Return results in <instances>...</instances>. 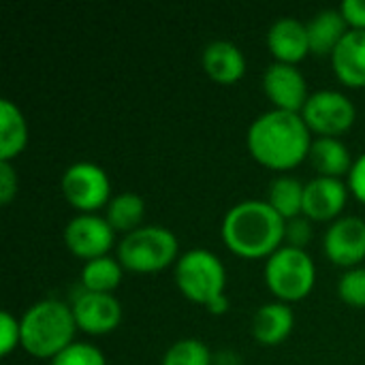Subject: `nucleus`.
<instances>
[{
    "mask_svg": "<svg viewBox=\"0 0 365 365\" xmlns=\"http://www.w3.org/2000/svg\"><path fill=\"white\" fill-rule=\"evenodd\" d=\"M115 231L107 222L105 216L96 214H79L64 227V244L83 263L107 257L113 248Z\"/></svg>",
    "mask_w": 365,
    "mask_h": 365,
    "instance_id": "obj_9",
    "label": "nucleus"
},
{
    "mask_svg": "<svg viewBox=\"0 0 365 365\" xmlns=\"http://www.w3.org/2000/svg\"><path fill=\"white\" fill-rule=\"evenodd\" d=\"M105 218L115 233H133L143 227L145 201L137 192H120L105 207Z\"/></svg>",
    "mask_w": 365,
    "mask_h": 365,
    "instance_id": "obj_21",
    "label": "nucleus"
},
{
    "mask_svg": "<svg viewBox=\"0 0 365 365\" xmlns=\"http://www.w3.org/2000/svg\"><path fill=\"white\" fill-rule=\"evenodd\" d=\"M299 115L310 133L319 137H340L355 124L357 109L346 94L338 90H319L310 94Z\"/></svg>",
    "mask_w": 365,
    "mask_h": 365,
    "instance_id": "obj_8",
    "label": "nucleus"
},
{
    "mask_svg": "<svg viewBox=\"0 0 365 365\" xmlns=\"http://www.w3.org/2000/svg\"><path fill=\"white\" fill-rule=\"evenodd\" d=\"M331 68L340 83L365 88V30H349L331 53Z\"/></svg>",
    "mask_w": 365,
    "mask_h": 365,
    "instance_id": "obj_17",
    "label": "nucleus"
},
{
    "mask_svg": "<svg viewBox=\"0 0 365 365\" xmlns=\"http://www.w3.org/2000/svg\"><path fill=\"white\" fill-rule=\"evenodd\" d=\"M263 92L274 109L302 113L308 103V81L295 64L272 62L263 73Z\"/></svg>",
    "mask_w": 365,
    "mask_h": 365,
    "instance_id": "obj_12",
    "label": "nucleus"
},
{
    "mask_svg": "<svg viewBox=\"0 0 365 365\" xmlns=\"http://www.w3.org/2000/svg\"><path fill=\"white\" fill-rule=\"evenodd\" d=\"M21 349L36 359H53L75 340L77 323L71 304L49 297L32 304L19 319Z\"/></svg>",
    "mask_w": 365,
    "mask_h": 365,
    "instance_id": "obj_3",
    "label": "nucleus"
},
{
    "mask_svg": "<svg viewBox=\"0 0 365 365\" xmlns=\"http://www.w3.org/2000/svg\"><path fill=\"white\" fill-rule=\"evenodd\" d=\"M308 160L314 167L317 175L336 178V180H342L344 175L349 178L353 163H355L351 158L346 143L340 141L338 137H317L312 141Z\"/></svg>",
    "mask_w": 365,
    "mask_h": 365,
    "instance_id": "obj_18",
    "label": "nucleus"
},
{
    "mask_svg": "<svg viewBox=\"0 0 365 365\" xmlns=\"http://www.w3.org/2000/svg\"><path fill=\"white\" fill-rule=\"evenodd\" d=\"M201 64L207 77L222 86L237 83L246 73V56L231 41L207 43L201 53Z\"/></svg>",
    "mask_w": 365,
    "mask_h": 365,
    "instance_id": "obj_15",
    "label": "nucleus"
},
{
    "mask_svg": "<svg viewBox=\"0 0 365 365\" xmlns=\"http://www.w3.org/2000/svg\"><path fill=\"white\" fill-rule=\"evenodd\" d=\"M173 278L180 293L205 310L225 297L227 289V269L218 255L205 248H192L180 255L178 263L173 265Z\"/></svg>",
    "mask_w": 365,
    "mask_h": 365,
    "instance_id": "obj_5",
    "label": "nucleus"
},
{
    "mask_svg": "<svg viewBox=\"0 0 365 365\" xmlns=\"http://www.w3.org/2000/svg\"><path fill=\"white\" fill-rule=\"evenodd\" d=\"M28 143V124L21 109L9 98L0 101V163L15 160Z\"/></svg>",
    "mask_w": 365,
    "mask_h": 365,
    "instance_id": "obj_20",
    "label": "nucleus"
},
{
    "mask_svg": "<svg viewBox=\"0 0 365 365\" xmlns=\"http://www.w3.org/2000/svg\"><path fill=\"white\" fill-rule=\"evenodd\" d=\"M49 365H107L103 351L88 342H73L62 353H58Z\"/></svg>",
    "mask_w": 365,
    "mask_h": 365,
    "instance_id": "obj_26",
    "label": "nucleus"
},
{
    "mask_svg": "<svg viewBox=\"0 0 365 365\" xmlns=\"http://www.w3.org/2000/svg\"><path fill=\"white\" fill-rule=\"evenodd\" d=\"M340 13L351 30H365V0H344Z\"/></svg>",
    "mask_w": 365,
    "mask_h": 365,
    "instance_id": "obj_31",
    "label": "nucleus"
},
{
    "mask_svg": "<svg viewBox=\"0 0 365 365\" xmlns=\"http://www.w3.org/2000/svg\"><path fill=\"white\" fill-rule=\"evenodd\" d=\"M17 346H21V327L11 312L0 314V355L9 357Z\"/></svg>",
    "mask_w": 365,
    "mask_h": 365,
    "instance_id": "obj_27",
    "label": "nucleus"
},
{
    "mask_svg": "<svg viewBox=\"0 0 365 365\" xmlns=\"http://www.w3.org/2000/svg\"><path fill=\"white\" fill-rule=\"evenodd\" d=\"M263 276L276 302L293 304L306 299L312 293L317 282V267L306 250L284 244L265 261Z\"/></svg>",
    "mask_w": 365,
    "mask_h": 365,
    "instance_id": "obj_6",
    "label": "nucleus"
},
{
    "mask_svg": "<svg viewBox=\"0 0 365 365\" xmlns=\"http://www.w3.org/2000/svg\"><path fill=\"white\" fill-rule=\"evenodd\" d=\"M160 365H212V353L199 338H184L167 349Z\"/></svg>",
    "mask_w": 365,
    "mask_h": 365,
    "instance_id": "obj_24",
    "label": "nucleus"
},
{
    "mask_svg": "<svg viewBox=\"0 0 365 365\" xmlns=\"http://www.w3.org/2000/svg\"><path fill=\"white\" fill-rule=\"evenodd\" d=\"M295 327L293 308L284 302H269L261 306L252 317V338L261 346H278L282 344Z\"/></svg>",
    "mask_w": 365,
    "mask_h": 365,
    "instance_id": "obj_16",
    "label": "nucleus"
},
{
    "mask_svg": "<svg viewBox=\"0 0 365 365\" xmlns=\"http://www.w3.org/2000/svg\"><path fill=\"white\" fill-rule=\"evenodd\" d=\"M346 184H349L351 195L365 205V152L353 163V169L346 178Z\"/></svg>",
    "mask_w": 365,
    "mask_h": 365,
    "instance_id": "obj_30",
    "label": "nucleus"
},
{
    "mask_svg": "<svg viewBox=\"0 0 365 365\" xmlns=\"http://www.w3.org/2000/svg\"><path fill=\"white\" fill-rule=\"evenodd\" d=\"M349 184L336 178H312L304 188V216L310 222H334L342 218L349 201Z\"/></svg>",
    "mask_w": 365,
    "mask_h": 365,
    "instance_id": "obj_13",
    "label": "nucleus"
},
{
    "mask_svg": "<svg viewBox=\"0 0 365 365\" xmlns=\"http://www.w3.org/2000/svg\"><path fill=\"white\" fill-rule=\"evenodd\" d=\"M310 240H312V225H310V220L306 216H297L293 220H287V229H284L287 246L306 250Z\"/></svg>",
    "mask_w": 365,
    "mask_h": 365,
    "instance_id": "obj_28",
    "label": "nucleus"
},
{
    "mask_svg": "<svg viewBox=\"0 0 365 365\" xmlns=\"http://www.w3.org/2000/svg\"><path fill=\"white\" fill-rule=\"evenodd\" d=\"M312 141V133L302 115L280 109L261 113L246 135L250 156L272 171H291L299 167L308 158Z\"/></svg>",
    "mask_w": 365,
    "mask_h": 365,
    "instance_id": "obj_1",
    "label": "nucleus"
},
{
    "mask_svg": "<svg viewBox=\"0 0 365 365\" xmlns=\"http://www.w3.org/2000/svg\"><path fill=\"white\" fill-rule=\"evenodd\" d=\"M17 195V173L11 163H0V203L9 205Z\"/></svg>",
    "mask_w": 365,
    "mask_h": 365,
    "instance_id": "obj_29",
    "label": "nucleus"
},
{
    "mask_svg": "<svg viewBox=\"0 0 365 365\" xmlns=\"http://www.w3.org/2000/svg\"><path fill=\"white\" fill-rule=\"evenodd\" d=\"M71 310L77 329L88 336L111 334L122 323V304L115 299L113 293H90L81 289L73 297Z\"/></svg>",
    "mask_w": 365,
    "mask_h": 365,
    "instance_id": "obj_10",
    "label": "nucleus"
},
{
    "mask_svg": "<svg viewBox=\"0 0 365 365\" xmlns=\"http://www.w3.org/2000/svg\"><path fill=\"white\" fill-rule=\"evenodd\" d=\"M304 188L306 184H302L293 175H278L272 180L265 201L284 220H293L297 216H304Z\"/></svg>",
    "mask_w": 365,
    "mask_h": 365,
    "instance_id": "obj_22",
    "label": "nucleus"
},
{
    "mask_svg": "<svg viewBox=\"0 0 365 365\" xmlns=\"http://www.w3.org/2000/svg\"><path fill=\"white\" fill-rule=\"evenodd\" d=\"M287 220L259 199L240 201L233 205L220 225L225 246L240 259H269L284 244Z\"/></svg>",
    "mask_w": 365,
    "mask_h": 365,
    "instance_id": "obj_2",
    "label": "nucleus"
},
{
    "mask_svg": "<svg viewBox=\"0 0 365 365\" xmlns=\"http://www.w3.org/2000/svg\"><path fill=\"white\" fill-rule=\"evenodd\" d=\"M325 257L338 267H361L365 261V220L359 216H342L334 220L323 237Z\"/></svg>",
    "mask_w": 365,
    "mask_h": 365,
    "instance_id": "obj_11",
    "label": "nucleus"
},
{
    "mask_svg": "<svg viewBox=\"0 0 365 365\" xmlns=\"http://www.w3.org/2000/svg\"><path fill=\"white\" fill-rule=\"evenodd\" d=\"M308 41H310V53L314 56H329L336 51L344 34L351 30L346 19L342 17L340 9H323L319 11L308 24Z\"/></svg>",
    "mask_w": 365,
    "mask_h": 365,
    "instance_id": "obj_19",
    "label": "nucleus"
},
{
    "mask_svg": "<svg viewBox=\"0 0 365 365\" xmlns=\"http://www.w3.org/2000/svg\"><path fill=\"white\" fill-rule=\"evenodd\" d=\"M267 49L276 58V62L297 66V62H302L310 53L306 24L295 17L276 19L267 32Z\"/></svg>",
    "mask_w": 365,
    "mask_h": 365,
    "instance_id": "obj_14",
    "label": "nucleus"
},
{
    "mask_svg": "<svg viewBox=\"0 0 365 365\" xmlns=\"http://www.w3.org/2000/svg\"><path fill=\"white\" fill-rule=\"evenodd\" d=\"M180 259V242L173 231L160 225H143L124 235L118 244V261L130 274H158Z\"/></svg>",
    "mask_w": 365,
    "mask_h": 365,
    "instance_id": "obj_4",
    "label": "nucleus"
},
{
    "mask_svg": "<svg viewBox=\"0 0 365 365\" xmlns=\"http://www.w3.org/2000/svg\"><path fill=\"white\" fill-rule=\"evenodd\" d=\"M338 297L351 308H365V267L346 269L338 280Z\"/></svg>",
    "mask_w": 365,
    "mask_h": 365,
    "instance_id": "obj_25",
    "label": "nucleus"
},
{
    "mask_svg": "<svg viewBox=\"0 0 365 365\" xmlns=\"http://www.w3.org/2000/svg\"><path fill=\"white\" fill-rule=\"evenodd\" d=\"M60 188L68 205L79 214H96L111 201V182L107 171L96 163H75L66 167Z\"/></svg>",
    "mask_w": 365,
    "mask_h": 365,
    "instance_id": "obj_7",
    "label": "nucleus"
},
{
    "mask_svg": "<svg viewBox=\"0 0 365 365\" xmlns=\"http://www.w3.org/2000/svg\"><path fill=\"white\" fill-rule=\"evenodd\" d=\"M124 276V267L118 257H101L83 263L81 267V289L90 293H113Z\"/></svg>",
    "mask_w": 365,
    "mask_h": 365,
    "instance_id": "obj_23",
    "label": "nucleus"
}]
</instances>
